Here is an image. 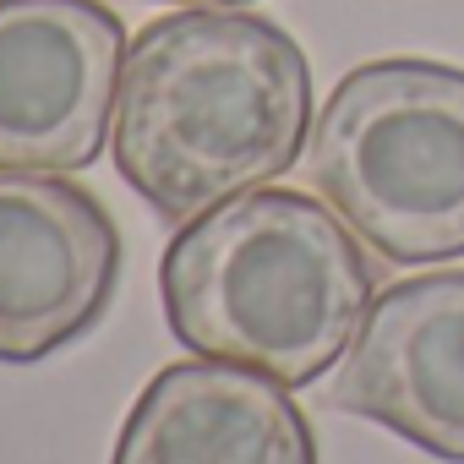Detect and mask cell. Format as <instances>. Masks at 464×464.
Masks as SVG:
<instances>
[{"label":"cell","mask_w":464,"mask_h":464,"mask_svg":"<svg viewBox=\"0 0 464 464\" xmlns=\"http://www.w3.org/2000/svg\"><path fill=\"white\" fill-rule=\"evenodd\" d=\"M301 164L393 268L464 257V66L420 55L355 66L312 121Z\"/></svg>","instance_id":"obj_3"},{"label":"cell","mask_w":464,"mask_h":464,"mask_svg":"<svg viewBox=\"0 0 464 464\" xmlns=\"http://www.w3.org/2000/svg\"><path fill=\"white\" fill-rule=\"evenodd\" d=\"M159 295L191 355L312 388L355 344L377 301V268L328 202L257 186L175 229Z\"/></svg>","instance_id":"obj_2"},{"label":"cell","mask_w":464,"mask_h":464,"mask_svg":"<svg viewBox=\"0 0 464 464\" xmlns=\"http://www.w3.org/2000/svg\"><path fill=\"white\" fill-rule=\"evenodd\" d=\"M126 50V23L104 0H0V169L99 164Z\"/></svg>","instance_id":"obj_4"},{"label":"cell","mask_w":464,"mask_h":464,"mask_svg":"<svg viewBox=\"0 0 464 464\" xmlns=\"http://www.w3.org/2000/svg\"><path fill=\"white\" fill-rule=\"evenodd\" d=\"M121 285V229L72 175L0 169V361L28 366L82 339Z\"/></svg>","instance_id":"obj_5"},{"label":"cell","mask_w":464,"mask_h":464,"mask_svg":"<svg viewBox=\"0 0 464 464\" xmlns=\"http://www.w3.org/2000/svg\"><path fill=\"white\" fill-rule=\"evenodd\" d=\"M153 6H180V12H241L252 0H153Z\"/></svg>","instance_id":"obj_8"},{"label":"cell","mask_w":464,"mask_h":464,"mask_svg":"<svg viewBox=\"0 0 464 464\" xmlns=\"http://www.w3.org/2000/svg\"><path fill=\"white\" fill-rule=\"evenodd\" d=\"M328 399L442 464H464V268L377 290Z\"/></svg>","instance_id":"obj_6"},{"label":"cell","mask_w":464,"mask_h":464,"mask_svg":"<svg viewBox=\"0 0 464 464\" xmlns=\"http://www.w3.org/2000/svg\"><path fill=\"white\" fill-rule=\"evenodd\" d=\"M306 50L246 6L159 17L126 50L115 169L175 229L279 180L306 153Z\"/></svg>","instance_id":"obj_1"},{"label":"cell","mask_w":464,"mask_h":464,"mask_svg":"<svg viewBox=\"0 0 464 464\" xmlns=\"http://www.w3.org/2000/svg\"><path fill=\"white\" fill-rule=\"evenodd\" d=\"M110 464H317V437L285 382L197 355L159 366Z\"/></svg>","instance_id":"obj_7"}]
</instances>
